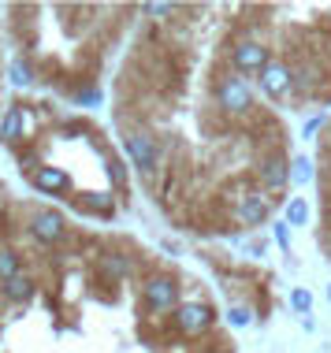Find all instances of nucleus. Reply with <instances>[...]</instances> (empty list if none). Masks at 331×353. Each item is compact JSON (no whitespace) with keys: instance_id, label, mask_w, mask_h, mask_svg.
<instances>
[{"instance_id":"nucleus-1","label":"nucleus","mask_w":331,"mask_h":353,"mask_svg":"<svg viewBox=\"0 0 331 353\" xmlns=\"http://www.w3.org/2000/svg\"><path fill=\"white\" fill-rule=\"evenodd\" d=\"M112 82V123L160 216L234 238L287 205L294 134L234 52L231 4H141Z\"/></svg>"},{"instance_id":"nucleus-2","label":"nucleus","mask_w":331,"mask_h":353,"mask_svg":"<svg viewBox=\"0 0 331 353\" xmlns=\"http://www.w3.org/2000/svg\"><path fill=\"white\" fill-rule=\"evenodd\" d=\"M0 286V353H239L209 283L127 231L71 223Z\"/></svg>"},{"instance_id":"nucleus-3","label":"nucleus","mask_w":331,"mask_h":353,"mask_svg":"<svg viewBox=\"0 0 331 353\" xmlns=\"http://www.w3.org/2000/svg\"><path fill=\"white\" fill-rule=\"evenodd\" d=\"M0 141L37 194L56 197L79 216L112 223L130 208V171L112 138L90 116L60 104L19 97L4 116Z\"/></svg>"},{"instance_id":"nucleus-4","label":"nucleus","mask_w":331,"mask_h":353,"mask_svg":"<svg viewBox=\"0 0 331 353\" xmlns=\"http://www.w3.org/2000/svg\"><path fill=\"white\" fill-rule=\"evenodd\" d=\"M234 52L283 116L331 108V4H231Z\"/></svg>"},{"instance_id":"nucleus-5","label":"nucleus","mask_w":331,"mask_h":353,"mask_svg":"<svg viewBox=\"0 0 331 353\" xmlns=\"http://www.w3.org/2000/svg\"><path fill=\"white\" fill-rule=\"evenodd\" d=\"M205 264L216 272V283L223 286V294L231 298L234 320H268L276 309V290H272V272L264 264L250 261H227L220 250H205Z\"/></svg>"},{"instance_id":"nucleus-6","label":"nucleus","mask_w":331,"mask_h":353,"mask_svg":"<svg viewBox=\"0 0 331 353\" xmlns=\"http://www.w3.org/2000/svg\"><path fill=\"white\" fill-rule=\"evenodd\" d=\"M317 242L331 264V116L317 134Z\"/></svg>"},{"instance_id":"nucleus-7","label":"nucleus","mask_w":331,"mask_h":353,"mask_svg":"<svg viewBox=\"0 0 331 353\" xmlns=\"http://www.w3.org/2000/svg\"><path fill=\"white\" fill-rule=\"evenodd\" d=\"M19 205H23V201H15V197L8 194L4 186H0V245H4L8 238L15 234V223H19ZM0 309H4V301H0Z\"/></svg>"}]
</instances>
